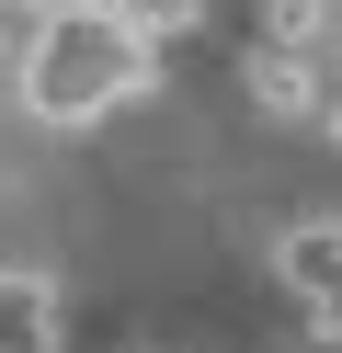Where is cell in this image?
I'll return each mask as SVG.
<instances>
[{
  "label": "cell",
  "mask_w": 342,
  "mask_h": 353,
  "mask_svg": "<svg viewBox=\"0 0 342 353\" xmlns=\"http://www.w3.org/2000/svg\"><path fill=\"white\" fill-rule=\"evenodd\" d=\"M149 80H160V34H137L103 0H57L23 34V114H46V125H91L103 103L149 92Z\"/></svg>",
  "instance_id": "obj_1"
},
{
  "label": "cell",
  "mask_w": 342,
  "mask_h": 353,
  "mask_svg": "<svg viewBox=\"0 0 342 353\" xmlns=\"http://www.w3.org/2000/svg\"><path fill=\"white\" fill-rule=\"evenodd\" d=\"M274 285H285V307L319 342H342V216H296L274 239Z\"/></svg>",
  "instance_id": "obj_2"
},
{
  "label": "cell",
  "mask_w": 342,
  "mask_h": 353,
  "mask_svg": "<svg viewBox=\"0 0 342 353\" xmlns=\"http://www.w3.org/2000/svg\"><path fill=\"white\" fill-rule=\"evenodd\" d=\"M57 342V296L46 274H0V353H46Z\"/></svg>",
  "instance_id": "obj_3"
},
{
  "label": "cell",
  "mask_w": 342,
  "mask_h": 353,
  "mask_svg": "<svg viewBox=\"0 0 342 353\" xmlns=\"http://www.w3.org/2000/svg\"><path fill=\"white\" fill-rule=\"evenodd\" d=\"M251 103H263V114H308V103H319L308 92V57H274L263 46V57H251Z\"/></svg>",
  "instance_id": "obj_4"
},
{
  "label": "cell",
  "mask_w": 342,
  "mask_h": 353,
  "mask_svg": "<svg viewBox=\"0 0 342 353\" xmlns=\"http://www.w3.org/2000/svg\"><path fill=\"white\" fill-rule=\"evenodd\" d=\"M319 34H331V0H274V12H263V46L274 57H308Z\"/></svg>",
  "instance_id": "obj_5"
},
{
  "label": "cell",
  "mask_w": 342,
  "mask_h": 353,
  "mask_svg": "<svg viewBox=\"0 0 342 353\" xmlns=\"http://www.w3.org/2000/svg\"><path fill=\"white\" fill-rule=\"evenodd\" d=\"M103 12H126L137 34H182V23H194V12H205V0H103Z\"/></svg>",
  "instance_id": "obj_6"
}]
</instances>
